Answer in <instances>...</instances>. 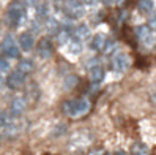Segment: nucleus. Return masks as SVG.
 I'll return each mask as SVG.
<instances>
[{
    "instance_id": "obj_10",
    "label": "nucleus",
    "mask_w": 156,
    "mask_h": 155,
    "mask_svg": "<svg viewBox=\"0 0 156 155\" xmlns=\"http://www.w3.org/2000/svg\"><path fill=\"white\" fill-rule=\"evenodd\" d=\"M88 71H90V79H91V83L99 84L101 81L104 79V68L101 67V65H93V67H90Z\"/></svg>"
},
{
    "instance_id": "obj_4",
    "label": "nucleus",
    "mask_w": 156,
    "mask_h": 155,
    "mask_svg": "<svg viewBox=\"0 0 156 155\" xmlns=\"http://www.w3.org/2000/svg\"><path fill=\"white\" fill-rule=\"evenodd\" d=\"M65 14L71 19H79L80 16H84V6L76 0H69L68 3H65Z\"/></svg>"
},
{
    "instance_id": "obj_7",
    "label": "nucleus",
    "mask_w": 156,
    "mask_h": 155,
    "mask_svg": "<svg viewBox=\"0 0 156 155\" xmlns=\"http://www.w3.org/2000/svg\"><path fill=\"white\" fill-rule=\"evenodd\" d=\"M24 83H25V75L21 73L19 70L11 71L6 78V86L10 89H19V87H22Z\"/></svg>"
},
{
    "instance_id": "obj_29",
    "label": "nucleus",
    "mask_w": 156,
    "mask_h": 155,
    "mask_svg": "<svg viewBox=\"0 0 156 155\" xmlns=\"http://www.w3.org/2000/svg\"><path fill=\"white\" fill-rule=\"evenodd\" d=\"M114 155H126V153H125V152H123V150H117V152H115V153H114Z\"/></svg>"
},
{
    "instance_id": "obj_25",
    "label": "nucleus",
    "mask_w": 156,
    "mask_h": 155,
    "mask_svg": "<svg viewBox=\"0 0 156 155\" xmlns=\"http://www.w3.org/2000/svg\"><path fill=\"white\" fill-rule=\"evenodd\" d=\"M148 27H150V30H156V13L150 16V19H148Z\"/></svg>"
},
{
    "instance_id": "obj_15",
    "label": "nucleus",
    "mask_w": 156,
    "mask_h": 155,
    "mask_svg": "<svg viewBox=\"0 0 156 155\" xmlns=\"http://www.w3.org/2000/svg\"><path fill=\"white\" fill-rule=\"evenodd\" d=\"M148 147L144 142H134L131 146V155H148Z\"/></svg>"
},
{
    "instance_id": "obj_13",
    "label": "nucleus",
    "mask_w": 156,
    "mask_h": 155,
    "mask_svg": "<svg viewBox=\"0 0 156 155\" xmlns=\"http://www.w3.org/2000/svg\"><path fill=\"white\" fill-rule=\"evenodd\" d=\"M104 43H106V36L103 33H96L90 41V49L91 51H101L104 46Z\"/></svg>"
},
{
    "instance_id": "obj_21",
    "label": "nucleus",
    "mask_w": 156,
    "mask_h": 155,
    "mask_svg": "<svg viewBox=\"0 0 156 155\" xmlns=\"http://www.w3.org/2000/svg\"><path fill=\"white\" fill-rule=\"evenodd\" d=\"M103 51L106 56H112V54L117 52V43L114 40H106L104 46H103Z\"/></svg>"
},
{
    "instance_id": "obj_18",
    "label": "nucleus",
    "mask_w": 156,
    "mask_h": 155,
    "mask_svg": "<svg viewBox=\"0 0 156 155\" xmlns=\"http://www.w3.org/2000/svg\"><path fill=\"white\" fill-rule=\"evenodd\" d=\"M46 22V30H48L49 33H52V35H55V33H58V30H60V24L54 19V17H48V19L44 21Z\"/></svg>"
},
{
    "instance_id": "obj_27",
    "label": "nucleus",
    "mask_w": 156,
    "mask_h": 155,
    "mask_svg": "<svg viewBox=\"0 0 156 155\" xmlns=\"http://www.w3.org/2000/svg\"><path fill=\"white\" fill-rule=\"evenodd\" d=\"M24 2H25L27 5H30V6H35V5H38L40 0H24Z\"/></svg>"
},
{
    "instance_id": "obj_14",
    "label": "nucleus",
    "mask_w": 156,
    "mask_h": 155,
    "mask_svg": "<svg viewBox=\"0 0 156 155\" xmlns=\"http://www.w3.org/2000/svg\"><path fill=\"white\" fill-rule=\"evenodd\" d=\"M134 33H136V38H137V40L144 41L145 38H148V36H150L153 32L150 30L148 25H137L136 29H134Z\"/></svg>"
},
{
    "instance_id": "obj_17",
    "label": "nucleus",
    "mask_w": 156,
    "mask_h": 155,
    "mask_svg": "<svg viewBox=\"0 0 156 155\" xmlns=\"http://www.w3.org/2000/svg\"><path fill=\"white\" fill-rule=\"evenodd\" d=\"M21 73H24V75H27V73H30L33 70V62L30 59H21L19 63H17V68Z\"/></svg>"
},
{
    "instance_id": "obj_31",
    "label": "nucleus",
    "mask_w": 156,
    "mask_h": 155,
    "mask_svg": "<svg viewBox=\"0 0 156 155\" xmlns=\"http://www.w3.org/2000/svg\"><path fill=\"white\" fill-rule=\"evenodd\" d=\"M3 86V79H2V76H0V87Z\"/></svg>"
},
{
    "instance_id": "obj_5",
    "label": "nucleus",
    "mask_w": 156,
    "mask_h": 155,
    "mask_svg": "<svg viewBox=\"0 0 156 155\" xmlns=\"http://www.w3.org/2000/svg\"><path fill=\"white\" fill-rule=\"evenodd\" d=\"M128 65H129V57L126 54H115L111 62L112 71H117V73H123L128 68Z\"/></svg>"
},
{
    "instance_id": "obj_8",
    "label": "nucleus",
    "mask_w": 156,
    "mask_h": 155,
    "mask_svg": "<svg viewBox=\"0 0 156 155\" xmlns=\"http://www.w3.org/2000/svg\"><path fill=\"white\" fill-rule=\"evenodd\" d=\"M25 106H27V103H25V100H24L22 97L13 98V101H11V105H10V113H11V116H13V117L22 116L24 111H25Z\"/></svg>"
},
{
    "instance_id": "obj_11",
    "label": "nucleus",
    "mask_w": 156,
    "mask_h": 155,
    "mask_svg": "<svg viewBox=\"0 0 156 155\" xmlns=\"http://www.w3.org/2000/svg\"><path fill=\"white\" fill-rule=\"evenodd\" d=\"M33 43H35V41H33L32 33L25 32V33H21V35H19V46H21L22 51L29 52V51L33 48Z\"/></svg>"
},
{
    "instance_id": "obj_20",
    "label": "nucleus",
    "mask_w": 156,
    "mask_h": 155,
    "mask_svg": "<svg viewBox=\"0 0 156 155\" xmlns=\"http://www.w3.org/2000/svg\"><path fill=\"white\" fill-rule=\"evenodd\" d=\"M137 8H139L140 13H151V10H153V0H139Z\"/></svg>"
},
{
    "instance_id": "obj_2",
    "label": "nucleus",
    "mask_w": 156,
    "mask_h": 155,
    "mask_svg": "<svg viewBox=\"0 0 156 155\" xmlns=\"http://www.w3.org/2000/svg\"><path fill=\"white\" fill-rule=\"evenodd\" d=\"M0 51L6 59H17L19 57V48L14 41V38L11 35H6L5 38L0 43Z\"/></svg>"
},
{
    "instance_id": "obj_32",
    "label": "nucleus",
    "mask_w": 156,
    "mask_h": 155,
    "mask_svg": "<svg viewBox=\"0 0 156 155\" xmlns=\"http://www.w3.org/2000/svg\"><path fill=\"white\" fill-rule=\"evenodd\" d=\"M123 2V0H117V3H122Z\"/></svg>"
},
{
    "instance_id": "obj_9",
    "label": "nucleus",
    "mask_w": 156,
    "mask_h": 155,
    "mask_svg": "<svg viewBox=\"0 0 156 155\" xmlns=\"http://www.w3.org/2000/svg\"><path fill=\"white\" fill-rule=\"evenodd\" d=\"M36 52H38V56L41 57V59H48L51 54H52V44H51V41L48 40V38H43V40H40V43H38V49H36Z\"/></svg>"
},
{
    "instance_id": "obj_22",
    "label": "nucleus",
    "mask_w": 156,
    "mask_h": 155,
    "mask_svg": "<svg viewBox=\"0 0 156 155\" xmlns=\"http://www.w3.org/2000/svg\"><path fill=\"white\" fill-rule=\"evenodd\" d=\"M65 131H66V125L65 124H57L55 127H54V130H52V136L58 138V136L65 135Z\"/></svg>"
},
{
    "instance_id": "obj_16",
    "label": "nucleus",
    "mask_w": 156,
    "mask_h": 155,
    "mask_svg": "<svg viewBox=\"0 0 156 155\" xmlns=\"http://www.w3.org/2000/svg\"><path fill=\"white\" fill-rule=\"evenodd\" d=\"M77 84H79V78L74 75H68L63 79V90H73Z\"/></svg>"
},
{
    "instance_id": "obj_28",
    "label": "nucleus",
    "mask_w": 156,
    "mask_h": 155,
    "mask_svg": "<svg viewBox=\"0 0 156 155\" xmlns=\"http://www.w3.org/2000/svg\"><path fill=\"white\" fill-rule=\"evenodd\" d=\"M96 2H98V0H84V3H85V5H95Z\"/></svg>"
},
{
    "instance_id": "obj_30",
    "label": "nucleus",
    "mask_w": 156,
    "mask_h": 155,
    "mask_svg": "<svg viewBox=\"0 0 156 155\" xmlns=\"http://www.w3.org/2000/svg\"><path fill=\"white\" fill-rule=\"evenodd\" d=\"M112 2H114V0H104V3H107V5H109V3H112Z\"/></svg>"
},
{
    "instance_id": "obj_23",
    "label": "nucleus",
    "mask_w": 156,
    "mask_h": 155,
    "mask_svg": "<svg viewBox=\"0 0 156 155\" xmlns=\"http://www.w3.org/2000/svg\"><path fill=\"white\" fill-rule=\"evenodd\" d=\"M142 44L145 46V49H151L154 44H156V36H154V33H151L148 38H145V40L142 41ZM144 46H142V48H144Z\"/></svg>"
},
{
    "instance_id": "obj_3",
    "label": "nucleus",
    "mask_w": 156,
    "mask_h": 155,
    "mask_svg": "<svg viewBox=\"0 0 156 155\" xmlns=\"http://www.w3.org/2000/svg\"><path fill=\"white\" fill-rule=\"evenodd\" d=\"M90 141H91V138L85 131H76L74 135L71 136V139H69V150L71 152L84 150L87 146L90 144Z\"/></svg>"
},
{
    "instance_id": "obj_1",
    "label": "nucleus",
    "mask_w": 156,
    "mask_h": 155,
    "mask_svg": "<svg viewBox=\"0 0 156 155\" xmlns=\"http://www.w3.org/2000/svg\"><path fill=\"white\" fill-rule=\"evenodd\" d=\"M63 113L69 117H80L88 113L90 109V101L87 98H76V100H68L62 106Z\"/></svg>"
},
{
    "instance_id": "obj_6",
    "label": "nucleus",
    "mask_w": 156,
    "mask_h": 155,
    "mask_svg": "<svg viewBox=\"0 0 156 155\" xmlns=\"http://www.w3.org/2000/svg\"><path fill=\"white\" fill-rule=\"evenodd\" d=\"M22 17H24V8L19 3L11 5L10 10H8V21L11 22V25H19Z\"/></svg>"
},
{
    "instance_id": "obj_24",
    "label": "nucleus",
    "mask_w": 156,
    "mask_h": 155,
    "mask_svg": "<svg viewBox=\"0 0 156 155\" xmlns=\"http://www.w3.org/2000/svg\"><path fill=\"white\" fill-rule=\"evenodd\" d=\"M10 70V62L6 59H0V73H6Z\"/></svg>"
},
{
    "instance_id": "obj_19",
    "label": "nucleus",
    "mask_w": 156,
    "mask_h": 155,
    "mask_svg": "<svg viewBox=\"0 0 156 155\" xmlns=\"http://www.w3.org/2000/svg\"><path fill=\"white\" fill-rule=\"evenodd\" d=\"M66 46H68V51L73 52V54L82 52V41H79V40H76V38H71Z\"/></svg>"
},
{
    "instance_id": "obj_12",
    "label": "nucleus",
    "mask_w": 156,
    "mask_h": 155,
    "mask_svg": "<svg viewBox=\"0 0 156 155\" xmlns=\"http://www.w3.org/2000/svg\"><path fill=\"white\" fill-rule=\"evenodd\" d=\"M71 35H73V38H76L79 41H84L85 38H88V36H90V29H88L87 25L80 24V25H77L76 29L71 32Z\"/></svg>"
},
{
    "instance_id": "obj_26",
    "label": "nucleus",
    "mask_w": 156,
    "mask_h": 155,
    "mask_svg": "<svg viewBox=\"0 0 156 155\" xmlns=\"http://www.w3.org/2000/svg\"><path fill=\"white\" fill-rule=\"evenodd\" d=\"M6 120H8V119H6V116H5V114H3L2 111H0V131L3 130V127H5Z\"/></svg>"
},
{
    "instance_id": "obj_33",
    "label": "nucleus",
    "mask_w": 156,
    "mask_h": 155,
    "mask_svg": "<svg viewBox=\"0 0 156 155\" xmlns=\"http://www.w3.org/2000/svg\"><path fill=\"white\" fill-rule=\"evenodd\" d=\"M99 155H109V153H99Z\"/></svg>"
}]
</instances>
